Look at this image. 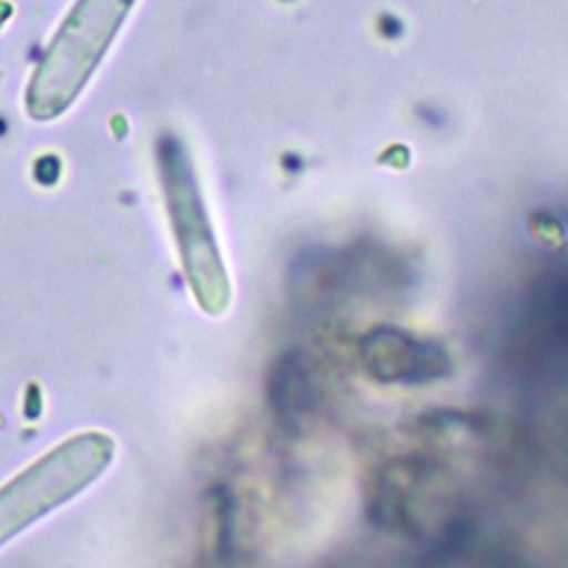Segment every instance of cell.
Returning a JSON list of instances; mask_svg holds the SVG:
<instances>
[{
  "instance_id": "cell-1",
  "label": "cell",
  "mask_w": 568,
  "mask_h": 568,
  "mask_svg": "<svg viewBox=\"0 0 568 568\" xmlns=\"http://www.w3.org/2000/svg\"><path fill=\"white\" fill-rule=\"evenodd\" d=\"M135 0H78L42 53L29 87L27 111L33 120L64 113L91 80Z\"/></svg>"
},
{
  "instance_id": "cell-2",
  "label": "cell",
  "mask_w": 568,
  "mask_h": 568,
  "mask_svg": "<svg viewBox=\"0 0 568 568\" xmlns=\"http://www.w3.org/2000/svg\"><path fill=\"white\" fill-rule=\"evenodd\" d=\"M113 439L104 433H82L0 488V546L22 528L64 504L89 486L111 462Z\"/></svg>"
},
{
  "instance_id": "cell-3",
  "label": "cell",
  "mask_w": 568,
  "mask_h": 568,
  "mask_svg": "<svg viewBox=\"0 0 568 568\" xmlns=\"http://www.w3.org/2000/svg\"><path fill=\"white\" fill-rule=\"evenodd\" d=\"M158 158L184 273L197 304L206 313L217 315L229 304V277L191 164L173 142H162Z\"/></svg>"
}]
</instances>
